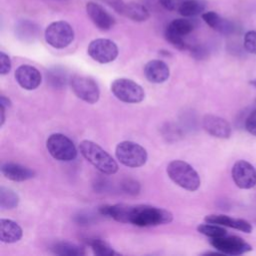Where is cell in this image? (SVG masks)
I'll return each instance as SVG.
<instances>
[{
	"instance_id": "603a6c76",
	"label": "cell",
	"mask_w": 256,
	"mask_h": 256,
	"mask_svg": "<svg viewBox=\"0 0 256 256\" xmlns=\"http://www.w3.org/2000/svg\"><path fill=\"white\" fill-rule=\"evenodd\" d=\"M50 249L54 254L62 256H80L85 254V251L82 247L68 241L56 242L51 246Z\"/></svg>"
},
{
	"instance_id": "836d02e7",
	"label": "cell",
	"mask_w": 256,
	"mask_h": 256,
	"mask_svg": "<svg viewBox=\"0 0 256 256\" xmlns=\"http://www.w3.org/2000/svg\"><path fill=\"white\" fill-rule=\"evenodd\" d=\"M0 105L4 106L5 108H8V107L11 106V101L5 95H1L0 96Z\"/></svg>"
},
{
	"instance_id": "d6986e66",
	"label": "cell",
	"mask_w": 256,
	"mask_h": 256,
	"mask_svg": "<svg viewBox=\"0 0 256 256\" xmlns=\"http://www.w3.org/2000/svg\"><path fill=\"white\" fill-rule=\"evenodd\" d=\"M201 17L208 26H210L212 29L216 30L217 32H219L221 34L229 35V34L234 33L236 30L235 24L233 22L221 17L215 11L203 12L201 14Z\"/></svg>"
},
{
	"instance_id": "cb8c5ba5",
	"label": "cell",
	"mask_w": 256,
	"mask_h": 256,
	"mask_svg": "<svg viewBox=\"0 0 256 256\" xmlns=\"http://www.w3.org/2000/svg\"><path fill=\"white\" fill-rule=\"evenodd\" d=\"M206 8L204 0H185L180 6L178 12L184 17H194L202 14Z\"/></svg>"
},
{
	"instance_id": "7a4b0ae2",
	"label": "cell",
	"mask_w": 256,
	"mask_h": 256,
	"mask_svg": "<svg viewBox=\"0 0 256 256\" xmlns=\"http://www.w3.org/2000/svg\"><path fill=\"white\" fill-rule=\"evenodd\" d=\"M81 155L103 174L112 175L118 171V164L101 146L91 140H83L79 144Z\"/></svg>"
},
{
	"instance_id": "8fae6325",
	"label": "cell",
	"mask_w": 256,
	"mask_h": 256,
	"mask_svg": "<svg viewBox=\"0 0 256 256\" xmlns=\"http://www.w3.org/2000/svg\"><path fill=\"white\" fill-rule=\"evenodd\" d=\"M210 244L222 255L237 256L252 250L251 245L238 236L225 235L217 238H211Z\"/></svg>"
},
{
	"instance_id": "484cf974",
	"label": "cell",
	"mask_w": 256,
	"mask_h": 256,
	"mask_svg": "<svg viewBox=\"0 0 256 256\" xmlns=\"http://www.w3.org/2000/svg\"><path fill=\"white\" fill-rule=\"evenodd\" d=\"M87 244L90 246L91 250L95 255L99 256H112L115 255L116 252L112 248V246L103 239L100 238H90L87 240Z\"/></svg>"
},
{
	"instance_id": "d6a6232c",
	"label": "cell",
	"mask_w": 256,
	"mask_h": 256,
	"mask_svg": "<svg viewBox=\"0 0 256 256\" xmlns=\"http://www.w3.org/2000/svg\"><path fill=\"white\" fill-rule=\"evenodd\" d=\"M102 2H105L107 5L112 7L117 13L122 15V12L125 7V2L123 0H100Z\"/></svg>"
},
{
	"instance_id": "8992f818",
	"label": "cell",
	"mask_w": 256,
	"mask_h": 256,
	"mask_svg": "<svg viewBox=\"0 0 256 256\" xmlns=\"http://www.w3.org/2000/svg\"><path fill=\"white\" fill-rule=\"evenodd\" d=\"M44 37L46 42L53 48L63 49L73 42L74 30L66 21H55L47 26Z\"/></svg>"
},
{
	"instance_id": "9c48e42d",
	"label": "cell",
	"mask_w": 256,
	"mask_h": 256,
	"mask_svg": "<svg viewBox=\"0 0 256 256\" xmlns=\"http://www.w3.org/2000/svg\"><path fill=\"white\" fill-rule=\"evenodd\" d=\"M70 86L74 94L88 104H94L100 98L99 86L92 77L74 75L70 79Z\"/></svg>"
},
{
	"instance_id": "ba28073f",
	"label": "cell",
	"mask_w": 256,
	"mask_h": 256,
	"mask_svg": "<svg viewBox=\"0 0 256 256\" xmlns=\"http://www.w3.org/2000/svg\"><path fill=\"white\" fill-rule=\"evenodd\" d=\"M195 28V23L186 18H179L172 20L165 29V38L178 49L189 48L185 41V37L189 35Z\"/></svg>"
},
{
	"instance_id": "9a60e30c",
	"label": "cell",
	"mask_w": 256,
	"mask_h": 256,
	"mask_svg": "<svg viewBox=\"0 0 256 256\" xmlns=\"http://www.w3.org/2000/svg\"><path fill=\"white\" fill-rule=\"evenodd\" d=\"M86 12L94 25L100 30H110L115 24L114 18L101 5L95 2L86 4Z\"/></svg>"
},
{
	"instance_id": "ac0fdd59",
	"label": "cell",
	"mask_w": 256,
	"mask_h": 256,
	"mask_svg": "<svg viewBox=\"0 0 256 256\" xmlns=\"http://www.w3.org/2000/svg\"><path fill=\"white\" fill-rule=\"evenodd\" d=\"M1 173L3 176L14 182H22L34 177L35 172L21 164L14 162H6L1 166Z\"/></svg>"
},
{
	"instance_id": "83f0119b",
	"label": "cell",
	"mask_w": 256,
	"mask_h": 256,
	"mask_svg": "<svg viewBox=\"0 0 256 256\" xmlns=\"http://www.w3.org/2000/svg\"><path fill=\"white\" fill-rule=\"evenodd\" d=\"M244 48L247 52L251 54H256V31H247L244 35Z\"/></svg>"
},
{
	"instance_id": "7402d4cb",
	"label": "cell",
	"mask_w": 256,
	"mask_h": 256,
	"mask_svg": "<svg viewBox=\"0 0 256 256\" xmlns=\"http://www.w3.org/2000/svg\"><path fill=\"white\" fill-rule=\"evenodd\" d=\"M15 33L22 41H33L39 33V27L29 20H21L15 26Z\"/></svg>"
},
{
	"instance_id": "6da1fadb",
	"label": "cell",
	"mask_w": 256,
	"mask_h": 256,
	"mask_svg": "<svg viewBox=\"0 0 256 256\" xmlns=\"http://www.w3.org/2000/svg\"><path fill=\"white\" fill-rule=\"evenodd\" d=\"M173 220L170 211L156 206L139 204L130 205L128 223L138 227H150L168 224Z\"/></svg>"
},
{
	"instance_id": "2e32d148",
	"label": "cell",
	"mask_w": 256,
	"mask_h": 256,
	"mask_svg": "<svg viewBox=\"0 0 256 256\" xmlns=\"http://www.w3.org/2000/svg\"><path fill=\"white\" fill-rule=\"evenodd\" d=\"M144 74L149 82L160 84L168 80L170 70L164 61L160 59H153L146 63L144 67Z\"/></svg>"
},
{
	"instance_id": "4fadbf2b",
	"label": "cell",
	"mask_w": 256,
	"mask_h": 256,
	"mask_svg": "<svg viewBox=\"0 0 256 256\" xmlns=\"http://www.w3.org/2000/svg\"><path fill=\"white\" fill-rule=\"evenodd\" d=\"M202 125L204 130L213 137L228 139L231 136V126L222 117L213 114H207L202 120Z\"/></svg>"
},
{
	"instance_id": "f546056e",
	"label": "cell",
	"mask_w": 256,
	"mask_h": 256,
	"mask_svg": "<svg viewBox=\"0 0 256 256\" xmlns=\"http://www.w3.org/2000/svg\"><path fill=\"white\" fill-rule=\"evenodd\" d=\"M245 129L253 136H256V109L253 110L246 118Z\"/></svg>"
},
{
	"instance_id": "4316f807",
	"label": "cell",
	"mask_w": 256,
	"mask_h": 256,
	"mask_svg": "<svg viewBox=\"0 0 256 256\" xmlns=\"http://www.w3.org/2000/svg\"><path fill=\"white\" fill-rule=\"evenodd\" d=\"M197 231L207 237L211 238H217L221 236L227 235V231L225 228H223L221 225L218 224H213V223H205V224H200L197 227Z\"/></svg>"
},
{
	"instance_id": "d4e9b609",
	"label": "cell",
	"mask_w": 256,
	"mask_h": 256,
	"mask_svg": "<svg viewBox=\"0 0 256 256\" xmlns=\"http://www.w3.org/2000/svg\"><path fill=\"white\" fill-rule=\"evenodd\" d=\"M19 196L18 194L7 187H0V207L2 209H13L16 208L19 204Z\"/></svg>"
},
{
	"instance_id": "44dd1931",
	"label": "cell",
	"mask_w": 256,
	"mask_h": 256,
	"mask_svg": "<svg viewBox=\"0 0 256 256\" xmlns=\"http://www.w3.org/2000/svg\"><path fill=\"white\" fill-rule=\"evenodd\" d=\"M122 15L135 22H144L150 17V12L146 6L140 3L129 2L125 4Z\"/></svg>"
},
{
	"instance_id": "e0dca14e",
	"label": "cell",
	"mask_w": 256,
	"mask_h": 256,
	"mask_svg": "<svg viewBox=\"0 0 256 256\" xmlns=\"http://www.w3.org/2000/svg\"><path fill=\"white\" fill-rule=\"evenodd\" d=\"M204 221L207 223H213V224H218L221 226H226L230 227L233 229L240 230L244 233H250L252 231V225L244 220V219H238V218H232L227 215L223 214H210L205 216Z\"/></svg>"
},
{
	"instance_id": "3957f363",
	"label": "cell",
	"mask_w": 256,
	"mask_h": 256,
	"mask_svg": "<svg viewBox=\"0 0 256 256\" xmlns=\"http://www.w3.org/2000/svg\"><path fill=\"white\" fill-rule=\"evenodd\" d=\"M169 178L181 188L187 191H196L201 184L197 171L183 160H173L166 168Z\"/></svg>"
},
{
	"instance_id": "7c38bea8",
	"label": "cell",
	"mask_w": 256,
	"mask_h": 256,
	"mask_svg": "<svg viewBox=\"0 0 256 256\" xmlns=\"http://www.w3.org/2000/svg\"><path fill=\"white\" fill-rule=\"evenodd\" d=\"M232 178L240 189H250L256 184V170L248 161L239 160L232 167Z\"/></svg>"
},
{
	"instance_id": "5bb4252c",
	"label": "cell",
	"mask_w": 256,
	"mask_h": 256,
	"mask_svg": "<svg viewBox=\"0 0 256 256\" xmlns=\"http://www.w3.org/2000/svg\"><path fill=\"white\" fill-rule=\"evenodd\" d=\"M15 79L17 83L25 90H34L42 82L41 73L37 68L31 65H21L15 71Z\"/></svg>"
},
{
	"instance_id": "f1b7e54d",
	"label": "cell",
	"mask_w": 256,
	"mask_h": 256,
	"mask_svg": "<svg viewBox=\"0 0 256 256\" xmlns=\"http://www.w3.org/2000/svg\"><path fill=\"white\" fill-rule=\"evenodd\" d=\"M122 189L123 191H125L128 194H132L135 195L139 192L140 190V185L137 181L132 180V179H126L123 183H122Z\"/></svg>"
},
{
	"instance_id": "d590c367",
	"label": "cell",
	"mask_w": 256,
	"mask_h": 256,
	"mask_svg": "<svg viewBox=\"0 0 256 256\" xmlns=\"http://www.w3.org/2000/svg\"><path fill=\"white\" fill-rule=\"evenodd\" d=\"M252 86H254V87H256V79H254V80H251L250 82H249Z\"/></svg>"
},
{
	"instance_id": "e575fe53",
	"label": "cell",
	"mask_w": 256,
	"mask_h": 256,
	"mask_svg": "<svg viewBox=\"0 0 256 256\" xmlns=\"http://www.w3.org/2000/svg\"><path fill=\"white\" fill-rule=\"evenodd\" d=\"M0 111H1V123H0V125L3 126V124L5 122V111H6V108L4 106L0 105Z\"/></svg>"
},
{
	"instance_id": "1f68e13d",
	"label": "cell",
	"mask_w": 256,
	"mask_h": 256,
	"mask_svg": "<svg viewBox=\"0 0 256 256\" xmlns=\"http://www.w3.org/2000/svg\"><path fill=\"white\" fill-rule=\"evenodd\" d=\"M159 4L166 10L178 11L185 0H158Z\"/></svg>"
},
{
	"instance_id": "52a82bcc",
	"label": "cell",
	"mask_w": 256,
	"mask_h": 256,
	"mask_svg": "<svg viewBox=\"0 0 256 256\" xmlns=\"http://www.w3.org/2000/svg\"><path fill=\"white\" fill-rule=\"evenodd\" d=\"M111 92L118 100L125 103H139L145 98L142 86L128 78L115 79L111 84Z\"/></svg>"
},
{
	"instance_id": "277c9868",
	"label": "cell",
	"mask_w": 256,
	"mask_h": 256,
	"mask_svg": "<svg viewBox=\"0 0 256 256\" xmlns=\"http://www.w3.org/2000/svg\"><path fill=\"white\" fill-rule=\"evenodd\" d=\"M117 160L124 166L137 168L143 166L148 158L146 149L133 141H122L115 148Z\"/></svg>"
},
{
	"instance_id": "30bf717a",
	"label": "cell",
	"mask_w": 256,
	"mask_h": 256,
	"mask_svg": "<svg viewBox=\"0 0 256 256\" xmlns=\"http://www.w3.org/2000/svg\"><path fill=\"white\" fill-rule=\"evenodd\" d=\"M89 56L96 62L106 64L114 61L118 56V47L110 39L97 38L92 40L87 48Z\"/></svg>"
},
{
	"instance_id": "5b68a950",
	"label": "cell",
	"mask_w": 256,
	"mask_h": 256,
	"mask_svg": "<svg viewBox=\"0 0 256 256\" xmlns=\"http://www.w3.org/2000/svg\"><path fill=\"white\" fill-rule=\"evenodd\" d=\"M49 154L58 161L69 162L77 157V149L70 138L62 133H53L46 140Z\"/></svg>"
},
{
	"instance_id": "4dcf8cb0",
	"label": "cell",
	"mask_w": 256,
	"mask_h": 256,
	"mask_svg": "<svg viewBox=\"0 0 256 256\" xmlns=\"http://www.w3.org/2000/svg\"><path fill=\"white\" fill-rule=\"evenodd\" d=\"M0 74L6 75L11 70V60L7 54L0 52Z\"/></svg>"
},
{
	"instance_id": "8d00e7d4",
	"label": "cell",
	"mask_w": 256,
	"mask_h": 256,
	"mask_svg": "<svg viewBox=\"0 0 256 256\" xmlns=\"http://www.w3.org/2000/svg\"><path fill=\"white\" fill-rule=\"evenodd\" d=\"M57 1H67V0H57Z\"/></svg>"
},
{
	"instance_id": "ffe728a7",
	"label": "cell",
	"mask_w": 256,
	"mask_h": 256,
	"mask_svg": "<svg viewBox=\"0 0 256 256\" xmlns=\"http://www.w3.org/2000/svg\"><path fill=\"white\" fill-rule=\"evenodd\" d=\"M23 236V230L18 223L11 219L0 220V240L3 243L18 242Z\"/></svg>"
}]
</instances>
